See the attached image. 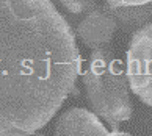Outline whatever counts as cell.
I'll return each mask as SVG.
<instances>
[{
  "mask_svg": "<svg viewBox=\"0 0 152 136\" xmlns=\"http://www.w3.org/2000/svg\"><path fill=\"white\" fill-rule=\"evenodd\" d=\"M126 73L132 92L152 106V24L143 25L132 35Z\"/></svg>",
  "mask_w": 152,
  "mask_h": 136,
  "instance_id": "3",
  "label": "cell"
},
{
  "mask_svg": "<svg viewBox=\"0 0 152 136\" xmlns=\"http://www.w3.org/2000/svg\"><path fill=\"white\" fill-rule=\"evenodd\" d=\"M82 81L96 116L110 124H119L132 117L133 105L126 67L110 47L93 50Z\"/></svg>",
  "mask_w": 152,
  "mask_h": 136,
  "instance_id": "2",
  "label": "cell"
},
{
  "mask_svg": "<svg viewBox=\"0 0 152 136\" xmlns=\"http://www.w3.org/2000/svg\"><path fill=\"white\" fill-rule=\"evenodd\" d=\"M107 5L113 8H133V7H141L152 2V0H105Z\"/></svg>",
  "mask_w": 152,
  "mask_h": 136,
  "instance_id": "8",
  "label": "cell"
},
{
  "mask_svg": "<svg viewBox=\"0 0 152 136\" xmlns=\"http://www.w3.org/2000/svg\"><path fill=\"white\" fill-rule=\"evenodd\" d=\"M110 7V5H108ZM118 22V27L127 35H133L138 28L146 24H152V2L133 8H113L110 7Z\"/></svg>",
  "mask_w": 152,
  "mask_h": 136,
  "instance_id": "6",
  "label": "cell"
},
{
  "mask_svg": "<svg viewBox=\"0 0 152 136\" xmlns=\"http://www.w3.org/2000/svg\"><path fill=\"white\" fill-rule=\"evenodd\" d=\"M80 66L74 31L50 0H0V136L42 128Z\"/></svg>",
  "mask_w": 152,
  "mask_h": 136,
  "instance_id": "1",
  "label": "cell"
},
{
  "mask_svg": "<svg viewBox=\"0 0 152 136\" xmlns=\"http://www.w3.org/2000/svg\"><path fill=\"white\" fill-rule=\"evenodd\" d=\"M118 28V22L108 5L94 8L80 19L75 27L77 38L91 50L110 47L111 39Z\"/></svg>",
  "mask_w": 152,
  "mask_h": 136,
  "instance_id": "4",
  "label": "cell"
},
{
  "mask_svg": "<svg viewBox=\"0 0 152 136\" xmlns=\"http://www.w3.org/2000/svg\"><path fill=\"white\" fill-rule=\"evenodd\" d=\"M55 136H111L94 113L83 108L64 111L55 124Z\"/></svg>",
  "mask_w": 152,
  "mask_h": 136,
  "instance_id": "5",
  "label": "cell"
},
{
  "mask_svg": "<svg viewBox=\"0 0 152 136\" xmlns=\"http://www.w3.org/2000/svg\"><path fill=\"white\" fill-rule=\"evenodd\" d=\"M58 3L67 13L74 16H82V17L99 7L97 0H58Z\"/></svg>",
  "mask_w": 152,
  "mask_h": 136,
  "instance_id": "7",
  "label": "cell"
}]
</instances>
